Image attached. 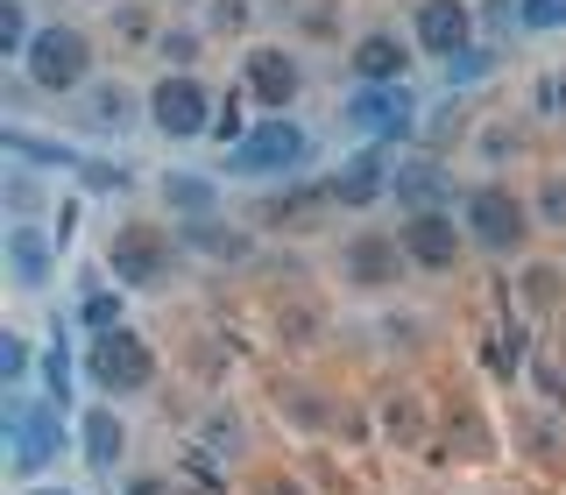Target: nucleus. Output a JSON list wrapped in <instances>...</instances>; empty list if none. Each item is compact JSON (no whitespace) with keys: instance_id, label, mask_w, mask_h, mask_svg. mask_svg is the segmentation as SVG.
Returning a JSON list of instances; mask_svg holds the SVG:
<instances>
[{"instance_id":"nucleus-24","label":"nucleus","mask_w":566,"mask_h":495,"mask_svg":"<svg viewBox=\"0 0 566 495\" xmlns=\"http://www.w3.org/2000/svg\"><path fill=\"white\" fill-rule=\"evenodd\" d=\"M199 29L206 35H248V29H255V0H206Z\"/></svg>"},{"instance_id":"nucleus-7","label":"nucleus","mask_w":566,"mask_h":495,"mask_svg":"<svg viewBox=\"0 0 566 495\" xmlns=\"http://www.w3.org/2000/svg\"><path fill=\"white\" fill-rule=\"evenodd\" d=\"M241 93L262 106V114H291L297 93H305V64H297V50L283 43H248L241 50Z\"/></svg>"},{"instance_id":"nucleus-37","label":"nucleus","mask_w":566,"mask_h":495,"mask_svg":"<svg viewBox=\"0 0 566 495\" xmlns=\"http://www.w3.org/2000/svg\"><path fill=\"white\" fill-rule=\"evenodd\" d=\"M22 495H71V488H57V482H29Z\"/></svg>"},{"instance_id":"nucleus-29","label":"nucleus","mask_w":566,"mask_h":495,"mask_svg":"<svg viewBox=\"0 0 566 495\" xmlns=\"http://www.w3.org/2000/svg\"><path fill=\"white\" fill-rule=\"evenodd\" d=\"M517 29H531V35H559V29H566V0H524V8H517Z\"/></svg>"},{"instance_id":"nucleus-39","label":"nucleus","mask_w":566,"mask_h":495,"mask_svg":"<svg viewBox=\"0 0 566 495\" xmlns=\"http://www.w3.org/2000/svg\"><path fill=\"white\" fill-rule=\"evenodd\" d=\"M199 8H206V0H199Z\"/></svg>"},{"instance_id":"nucleus-18","label":"nucleus","mask_w":566,"mask_h":495,"mask_svg":"<svg viewBox=\"0 0 566 495\" xmlns=\"http://www.w3.org/2000/svg\"><path fill=\"white\" fill-rule=\"evenodd\" d=\"M177 241L199 247V255H212V262H241L248 247H255L248 227H220V212H212V220H177Z\"/></svg>"},{"instance_id":"nucleus-11","label":"nucleus","mask_w":566,"mask_h":495,"mask_svg":"<svg viewBox=\"0 0 566 495\" xmlns=\"http://www.w3.org/2000/svg\"><path fill=\"white\" fill-rule=\"evenodd\" d=\"M0 262H8L14 291H43V283L57 276V227L8 220V234H0Z\"/></svg>"},{"instance_id":"nucleus-30","label":"nucleus","mask_w":566,"mask_h":495,"mask_svg":"<svg viewBox=\"0 0 566 495\" xmlns=\"http://www.w3.org/2000/svg\"><path fill=\"white\" fill-rule=\"evenodd\" d=\"M43 389H50V403H71V354H64V340H50V354H43Z\"/></svg>"},{"instance_id":"nucleus-25","label":"nucleus","mask_w":566,"mask_h":495,"mask_svg":"<svg viewBox=\"0 0 566 495\" xmlns=\"http://www.w3.org/2000/svg\"><path fill=\"white\" fill-rule=\"evenodd\" d=\"M199 50H206V29H191V22H170L164 35H156V57H164L170 71H191Z\"/></svg>"},{"instance_id":"nucleus-26","label":"nucleus","mask_w":566,"mask_h":495,"mask_svg":"<svg viewBox=\"0 0 566 495\" xmlns=\"http://www.w3.org/2000/svg\"><path fill=\"white\" fill-rule=\"evenodd\" d=\"M35 212H43V177L14 164L8 170V220H35Z\"/></svg>"},{"instance_id":"nucleus-13","label":"nucleus","mask_w":566,"mask_h":495,"mask_svg":"<svg viewBox=\"0 0 566 495\" xmlns=\"http://www.w3.org/2000/svg\"><path fill=\"white\" fill-rule=\"evenodd\" d=\"M340 120H347V128H361V135H376V141H389V135H411L418 128V106H411L403 85H354V99L340 106Z\"/></svg>"},{"instance_id":"nucleus-9","label":"nucleus","mask_w":566,"mask_h":495,"mask_svg":"<svg viewBox=\"0 0 566 495\" xmlns=\"http://www.w3.org/2000/svg\"><path fill=\"white\" fill-rule=\"evenodd\" d=\"M397 241H403V255H411V270H432V276H447L453 262L468 255V227L453 220V206H439V212H403Z\"/></svg>"},{"instance_id":"nucleus-23","label":"nucleus","mask_w":566,"mask_h":495,"mask_svg":"<svg viewBox=\"0 0 566 495\" xmlns=\"http://www.w3.org/2000/svg\"><path fill=\"white\" fill-rule=\"evenodd\" d=\"M29 43H35V22H29V0H0V57H8L14 71H22V57H29Z\"/></svg>"},{"instance_id":"nucleus-20","label":"nucleus","mask_w":566,"mask_h":495,"mask_svg":"<svg viewBox=\"0 0 566 495\" xmlns=\"http://www.w3.org/2000/svg\"><path fill=\"white\" fill-rule=\"evenodd\" d=\"M78 326H85V333H114V326H128V297H120V283L85 276V291H78Z\"/></svg>"},{"instance_id":"nucleus-21","label":"nucleus","mask_w":566,"mask_h":495,"mask_svg":"<svg viewBox=\"0 0 566 495\" xmlns=\"http://www.w3.org/2000/svg\"><path fill=\"white\" fill-rule=\"evenodd\" d=\"M135 114H149V106H135L120 85H85V128H114L120 135Z\"/></svg>"},{"instance_id":"nucleus-28","label":"nucleus","mask_w":566,"mask_h":495,"mask_svg":"<svg viewBox=\"0 0 566 495\" xmlns=\"http://www.w3.org/2000/svg\"><path fill=\"white\" fill-rule=\"evenodd\" d=\"M149 22H156V14L142 8V0H120V8H114V35H120V43H156L164 29H149Z\"/></svg>"},{"instance_id":"nucleus-8","label":"nucleus","mask_w":566,"mask_h":495,"mask_svg":"<svg viewBox=\"0 0 566 495\" xmlns=\"http://www.w3.org/2000/svg\"><path fill=\"white\" fill-rule=\"evenodd\" d=\"M474 35H482L474 0H418V8H411V43H418V57L453 64V57H468V50H474Z\"/></svg>"},{"instance_id":"nucleus-31","label":"nucleus","mask_w":566,"mask_h":495,"mask_svg":"<svg viewBox=\"0 0 566 495\" xmlns=\"http://www.w3.org/2000/svg\"><path fill=\"white\" fill-rule=\"evenodd\" d=\"M531 212H538V227H566V177H545Z\"/></svg>"},{"instance_id":"nucleus-22","label":"nucleus","mask_w":566,"mask_h":495,"mask_svg":"<svg viewBox=\"0 0 566 495\" xmlns=\"http://www.w3.org/2000/svg\"><path fill=\"white\" fill-rule=\"evenodd\" d=\"M0 141H8V149L22 156V164H35V170H71V177H78V164H85L78 149H64V141H57V149H50V141H35L29 128H8Z\"/></svg>"},{"instance_id":"nucleus-34","label":"nucleus","mask_w":566,"mask_h":495,"mask_svg":"<svg viewBox=\"0 0 566 495\" xmlns=\"http://www.w3.org/2000/svg\"><path fill=\"white\" fill-rule=\"evenodd\" d=\"M517 8H524V0H474L482 29H510V22H517Z\"/></svg>"},{"instance_id":"nucleus-5","label":"nucleus","mask_w":566,"mask_h":495,"mask_svg":"<svg viewBox=\"0 0 566 495\" xmlns=\"http://www.w3.org/2000/svg\"><path fill=\"white\" fill-rule=\"evenodd\" d=\"M142 106H149V128L164 141H199V135H212V120H220V99L206 93L199 71H164Z\"/></svg>"},{"instance_id":"nucleus-35","label":"nucleus","mask_w":566,"mask_h":495,"mask_svg":"<svg viewBox=\"0 0 566 495\" xmlns=\"http://www.w3.org/2000/svg\"><path fill=\"white\" fill-rule=\"evenodd\" d=\"M241 135H248V128H241V106L227 99V106H220V120H212V141H220V149H234Z\"/></svg>"},{"instance_id":"nucleus-17","label":"nucleus","mask_w":566,"mask_h":495,"mask_svg":"<svg viewBox=\"0 0 566 495\" xmlns=\"http://www.w3.org/2000/svg\"><path fill=\"white\" fill-rule=\"evenodd\" d=\"M389 199H397L403 212H439V206H453V185H447L439 164L411 156V164H397V177H389Z\"/></svg>"},{"instance_id":"nucleus-14","label":"nucleus","mask_w":566,"mask_h":495,"mask_svg":"<svg viewBox=\"0 0 566 495\" xmlns=\"http://www.w3.org/2000/svg\"><path fill=\"white\" fill-rule=\"evenodd\" d=\"M403 270H411V255H403L397 234H354V241H340V276L354 283V291H389Z\"/></svg>"},{"instance_id":"nucleus-36","label":"nucleus","mask_w":566,"mask_h":495,"mask_svg":"<svg viewBox=\"0 0 566 495\" xmlns=\"http://www.w3.org/2000/svg\"><path fill=\"white\" fill-rule=\"evenodd\" d=\"M120 495H185V488H177L170 474H135V482L120 488Z\"/></svg>"},{"instance_id":"nucleus-6","label":"nucleus","mask_w":566,"mask_h":495,"mask_svg":"<svg viewBox=\"0 0 566 495\" xmlns=\"http://www.w3.org/2000/svg\"><path fill=\"white\" fill-rule=\"evenodd\" d=\"M170 255H177V227H156V220H128L106 241V270H114L120 291H156L170 276Z\"/></svg>"},{"instance_id":"nucleus-27","label":"nucleus","mask_w":566,"mask_h":495,"mask_svg":"<svg viewBox=\"0 0 566 495\" xmlns=\"http://www.w3.org/2000/svg\"><path fill=\"white\" fill-rule=\"evenodd\" d=\"M78 185H85V191H99V199H106V191L120 199V191L135 185V170H128V164H106V156H85V164H78Z\"/></svg>"},{"instance_id":"nucleus-38","label":"nucleus","mask_w":566,"mask_h":495,"mask_svg":"<svg viewBox=\"0 0 566 495\" xmlns=\"http://www.w3.org/2000/svg\"><path fill=\"white\" fill-rule=\"evenodd\" d=\"M553 99H559V106H566V85H559V93H553Z\"/></svg>"},{"instance_id":"nucleus-1","label":"nucleus","mask_w":566,"mask_h":495,"mask_svg":"<svg viewBox=\"0 0 566 495\" xmlns=\"http://www.w3.org/2000/svg\"><path fill=\"white\" fill-rule=\"evenodd\" d=\"M460 227H468V247L517 262L524 247H531V227H538V212H531V206H524L510 185L482 177V185H468V191H460Z\"/></svg>"},{"instance_id":"nucleus-16","label":"nucleus","mask_w":566,"mask_h":495,"mask_svg":"<svg viewBox=\"0 0 566 495\" xmlns=\"http://www.w3.org/2000/svg\"><path fill=\"white\" fill-rule=\"evenodd\" d=\"M78 439H85V460H93V474H114L120 453H128V418L114 411V403H93V411H78Z\"/></svg>"},{"instance_id":"nucleus-4","label":"nucleus","mask_w":566,"mask_h":495,"mask_svg":"<svg viewBox=\"0 0 566 495\" xmlns=\"http://www.w3.org/2000/svg\"><path fill=\"white\" fill-rule=\"evenodd\" d=\"M312 164V135H305V120H291V114H270V120H255L234 149H227V177H291V170H305Z\"/></svg>"},{"instance_id":"nucleus-3","label":"nucleus","mask_w":566,"mask_h":495,"mask_svg":"<svg viewBox=\"0 0 566 495\" xmlns=\"http://www.w3.org/2000/svg\"><path fill=\"white\" fill-rule=\"evenodd\" d=\"M22 78L35 85L43 99H64V93H85L93 85V35L78 22H43L22 57Z\"/></svg>"},{"instance_id":"nucleus-10","label":"nucleus","mask_w":566,"mask_h":495,"mask_svg":"<svg viewBox=\"0 0 566 495\" xmlns=\"http://www.w3.org/2000/svg\"><path fill=\"white\" fill-rule=\"evenodd\" d=\"M57 418H64V403H22V397L8 403V467L14 474H35L57 460V446H64Z\"/></svg>"},{"instance_id":"nucleus-33","label":"nucleus","mask_w":566,"mask_h":495,"mask_svg":"<svg viewBox=\"0 0 566 495\" xmlns=\"http://www.w3.org/2000/svg\"><path fill=\"white\" fill-rule=\"evenodd\" d=\"M305 35H312V43H333V35H340V0H312V8H305Z\"/></svg>"},{"instance_id":"nucleus-2","label":"nucleus","mask_w":566,"mask_h":495,"mask_svg":"<svg viewBox=\"0 0 566 495\" xmlns=\"http://www.w3.org/2000/svg\"><path fill=\"white\" fill-rule=\"evenodd\" d=\"M78 376L93 382L106 403H128V397H142V389L156 382V347L142 340L135 326L93 333V340H85V361H78Z\"/></svg>"},{"instance_id":"nucleus-32","label":"nucleus","mask_w":566,"mask_h":495,"mask_svg":"<svg viewBox=\"0 0 566 495\" xmlns=\"http://www.w3.org/2000/svg\"><path fill=\"white\" fill-rule=\"evenodd\" d=\"M29 376V340H22V333H0V382H22Z\"/></svg>"},{"instance_id":"nucleus-15","label":"nucleus","mask_w":566,"mask_h":495,"mask_svg":"<svg viewBox=\"0 0 566 495\" xmlns=\"http://www.w3.org/2000/svg\"><path fill=\"white\" fill-rule=\"evenodd\" d=\"M389 177H397V164H389V149L382 141H368V149H354L340 170L326 177V191H333V206H376V199H389Z\"/></svg>"},{"instance_id":"nucleus-12","label":"nucleus","mask_w":566,"mask_h":495,"mask_svg":"<svg viewBox=\"0 0 566 495\" xmlns=\"http://www.w3.org/2000/svg\"><path fill=\"white\" fill-rule=\"evenodd\" d=\"M411 64H418V43L397 35V29H368V35H354V50H347V78L354 85H403Z\"/></svg>"},{"instance_id":"nucleus-19","label":"nucleus","mask_w":566,"mask_h":495,"mask_svg":"<svg viewBox=\"0 0 566 495\" xmlns=\"http://www.w3.org/2000/svg\"><path fill=\"white\" fill-rule=\"evenodd\" d=\"M164 199H170L177 220H212V212H220V191H212V177H199V170H164Z\"/></svg>"}]
</instances>
